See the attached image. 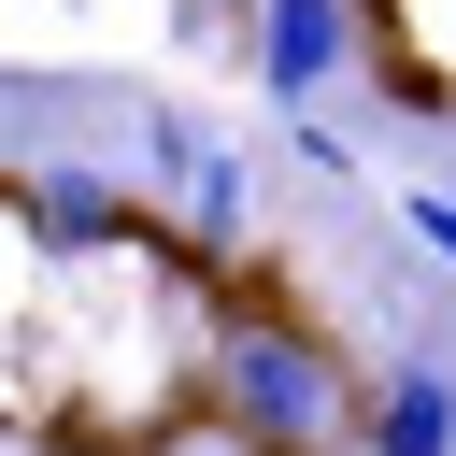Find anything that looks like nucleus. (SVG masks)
Instances as JSON below:
<instances>
[{
  "label": "nucleus",
  "mask_w": 456,
  "mask_h": 456,
  "mask_svg": "<svg viewBox=\"0 0 456 456\" xmlns=\"http://www.w3.org/2000/svg\"><path fill=\"white\" fill-rule=\"evenodd\" d=\"M200 385H214V413H228L242 456H356V385L370 370L328 328H299V314H228Z\"/></svg>",
  "instance_id": "f257e3e1"
},
{
  "label": "nucleus",
  "mask_w": 456,
  "mask_h": 456,
  "mask_svg": "<svg viewBox=\"0 0 456 456\" xmlns=\"http://www.w3.org/2000/svg\"><path fill=\"white\" fill-rule=\"evenodd\" d=\"M342 57H356V0H256V86H271L285 114L328 100Z\"/></svg>",
  "instance_id": "f03ea898"
},
{
  "label": "nucleus",
  "mask_w": 456,
  "mask_h": 456,
  "mask_svg": "<svg viewBox=\"0 0 456 456\" xmlns=\"http://www.w3.org/2000/svg\"><path fill=\"white\" fill-rule=\"evenodd\" d=\"M356 456H456V385L428 356H385L356 385Z\"/></svg>",
  "instance_id": "7ed1b4c3"
},
{
  "label": "nucleus",
  "mask_w": 456,
  "mask_h": 456,
  "mask_svg": "<svg viewBox=\"0 0 456 456\" xmlns=\"http://www.w3.org/2000/svg\"><path fill=\"white\" fill-rule=\"evenodd\" d=\"M399 228H413V242H428V256L456 271V185H428V200H399Z\"/></svg>",
  "instance_id": "20e7f679"
}]
</instances>
